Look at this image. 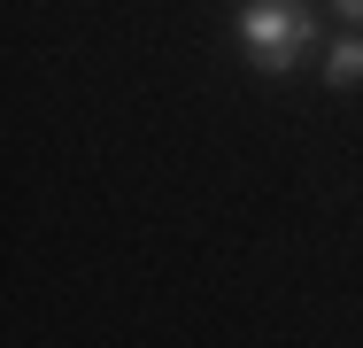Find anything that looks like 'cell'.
Instances as JSON below:
<instances>
[{
  "mask_svg": "<svg viewBox=\"0 0 363 348\" xmlns=\"http://www.w3.org/2000/svg\"><path fill=\"white\" fill-rule=\"evenodd\" d=\"M232 39H240V55H247L255 77H286L317 47V8L309 0H240Z\"/></svg>",
  "mask_w": 363,
  "mask_h": 348,
  "instance_id": "1",
  "label": "cell"
},
{
  "mask_svg": "<svg viewBox=\"0 0 363 348\" xmlns=\"http://www.w3.org/2000/svg\"><path fill=\"white\" fill-rule=\"evenodd\" d=\"M325 85H333V93H356L363 85V31H340V39L325 47Z\"/></svg>",
  "mask_w": 363,
  "mask_h": 348,
  "instance_id": "2",
  "label": "cell"
},
{
  "mask_svg": "<svg viewBox=\"0 0 363 348\" xmlns=\"http://www.w3.org/2000/svg\"><path fill=\"white\" fill-rule=\"evenodd\" d=\"M333 16H340L348 31H363V0H333Z\"/></svg>",
  "mask_w": 363,
  "mask_h": 348,
  "instance_id": "3",
  "label": "cell"
}]
</instances>
